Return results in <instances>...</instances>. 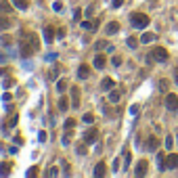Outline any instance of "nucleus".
Wrapping results in <instances>:
<instances>
[{
  "label": "nucleus",
  "mask_w": 178,
  "mask_h": 178,
  "mask_svg": "<svg viewBox=\"0 0 178 178\" xmlns=\"http://www.w3.org/2000/svg\"><path fill=\"white\" fill-rule=\"evenodd\" d=\"M0 13H4V15L11 13V2L8 0H0Z\"/></svg>",
  "instance_id": "nucleus-21"
},
{
  "label": "nucleus",
  "mask_w": 178,
  "mask_h": 178,
  "mask_svg": "<svg viewBox=\"0 0 178 178\" xmlns=\"http://www.w3.org/2000/svg\"><path fill=\"white\" fill-rule=\"evenodd\" d=\"M174 82H176V86H178V71L174 74Z\"/></svg>",
  "instance_id": "nucleus-44"
},
{
  "label": "nucleus",
  "mask_w": 178,
  "mask_h": 178,
  "mask_svg": "<svg viewBox=\"0 0 178 178\" xmlns=\"http://www.w3.org/2000/svg\"><path fill=\"white\" fill-rule=\"evenodd\" d=\"M111 63H113V65H115V67H120V65H122V57H113V59H111Z\"/></svg>",
  "instance_id": "nucleus-31"
},
{
  "label": "nucleus",
  "mask_w": 178,
  "mask_h": 178,
  "mask_svg": "<svg viewBox=\"0 0 178 178\" xmlns=\"http://www.w3.org/2000/svg\"><path fill=\"white\" fill-rule=\"evenodd\" d=\"M28 40L32 42L34 50H40V40H38V36H36V34H28Z\"/></svg>",
  "instance_id": "nucleus-19"
},
{
  "label": "nucleus",
  "mask_w": 178,
  "mask_h": 178,
  "mask_svg": "<svg viewBox=\"0 0 178 178\" xmlns=\"http://www.w3.org/2000/svg\"><path fill=\"white\" fill-rule=\"evenodd\" d=\"M157 147H159V140H157L155 136H151L149 140H147V149H151V151H153V149H157Z\"/></svg>",
  "instance_id": "nucleus-22"
},
{
  "label": "nucleus",
  "mask_w": 178,
  "mask_h": 178,
  "mask_svg": "<svg viewBox=\"0 0 178 178\" xmlns=\"http://www.w3.org/2000/svg\"><path fill=\"white\" fill-rule=\"evenodd\" d=\"M34 53H36V50H34V46H32V42L23 38V40L19 42V55L23 57V59H28V57H32Z\"/></svg>",
  "instance_id": "nucleus-2"
},
{
  "label": "nucleus",
  "mask_w": 178,
  "mask_h": 178,
  "mask_svg": "<svg viewBox=\"0 0 178 178\" xmlns=\"http://www.w3.org/2000/svg\"><path fill=\"white\" fill-rule=\"evenodd\" d=\"M74 126H75V120H71V117H69V120H65V130H71Z\"/></svg>",
  "instance_id": "nucleus-28"
},
{
  "label": "nucleus",
  "mask_w": 178,
  "mask_h": 178,
  "mask_svg": "<svg viewBox=\"0 0 178 178\" xmlns=\"http://www.w3.org/2000/svg\"><path fill=\"white\" fill-rule=\"evenodd\" d=\"M11 170H13V165L8 164V161H2V164H0V176H8Z\"/></svg>",
  "instance_id": "nucleus-13"
},
{
  "label": "nucleus",
  "mask_w": 178,
  "mask_h": 178,
  "mask_svg": "<svg viewBox=\"0 0 178 178\" xmlns=\"http://www.w3.org/2000/svg\"><path fill=\"white\" fill-rule=\"evenodd\" d=\"M96 140H99V132H96L94 128H90V130L84 132V143L86 145H92V143H96Z\"/></svg>",
  "instance_id": "nucleus-4"
},
{
  "label": "nucleus",
  "mask_w": 178,
  "mask_h": 178,
  "mask_svg": "<svg viewBox=\"0 0 178 178\" xmlns=\"http://www.w3.org/2000/svg\"><path fill=\"white\" fill-rule=\"evenodd\" d=\"M126 44H128L130 48H136V46H138V40H136V38H128V40H126Z\"/></svg>",
  "instance_id": "nucleus-27"
},
{
  "label": "nucleus",
  "mask_w": 178,
  "mask_h": 178,
  "mask_svg": "<svg viewBox=\"0 0 178 178\" xmlns=\"http://www.w3.org/2000/svg\"><path fill=\"white\" fill-rule=\"evenodd\" d=\"M153 59H155V61H159V63H165L168 59H170V55H168V50H165V48L157 46L155 50H153Z\"/></svg>",
  "instance_id": "nucleus-3"
},
{
  "label": "nucleus",
  "mask_w": 178,
  "mask_h": 178,
  "mask_svg": "<svg viewBox=\"0 0 178 178\" xmlns=\"http://www.w3.org/2000/svg\"><path fill=\"white\" fill-rule=\"evenodd\" d=\"M57 107H59V111H67V109H69V99H67V96H63V94H61V99H59V103H57Z\"/></svg>",
  "instance_id": "nucleus-12"
},
{
  "label": "nucleus",
  "mask_w": 178,
  "mask_h": 178,
  "mask_svg": "<svg viewBox=\"0 0 178 178\" xmlns=\"http://www.w3.org/2000/svg\"><path fill=\"white\" fill-rule=\"evenodd\" d=\"M111 4H113V8H120V7H122V4H124V0H113Z\"/></svg>",
  "instance_id": "nucleus-38"
},
{
  "label": "nucleus",
  "mask_w": 178,
  "mask_h": 178,
  "mask_svg": "<svg viewBox=\"0 0 178 178\" xmlns=\"http://www.w3.org/2000/svg\"><path fill=\"white\" fill-rule=\"evenodd\" d=\"M138 111H140L138 105H132V107H130V113H132V115H138Z\"/></svg>",
  "instance_id": "nucleus-33"
},
{
  "label": "nucleus",
  "mask_w": 178,
  "mask_h": 178,
  "mask_svg": "<svg viewBox=\"0 0 178 178\" xmlns=\"http://www.w3.org/2000/svg\"><path fill=\"white\" fill-rule=\"evenodd\" d=\"M13 84H15V80H4V84H2V86H4V88H11Z\"/></svg>",
  "instance_id": "nucleus-40"
},
{
  "label": "nucleus",
  "mask_w": 178,
  "mask_h": 178,
  "mask_svg": "<svg viewBox=\"0 0 178 178\" xmlns=\"http://www.w3.org/2000/svg\"><path fill=\"white\" fill-rule=\"evenodd\" d=\"M88 75H90L88 65H80V67H78V78H80V80H88Z\"/></svg>",
  "instance_id": "nucleus-8"
},
{
  "label": "nucleus",
  "mask_w": 178,
  "mask_h": 178,
  "mask_svg": "<svg viewBox=\"0 0 178 178\" xmlns=\"http://www.w3.org/2000/svg\"><path fill=\"white\" fill-rule=\"evenodd\" d=\"M153 40H155V34H143L140 36V42H143V44H151Z\"/></svg>",
  "instance_id": "nucleus-23"
},
{
  "label": "nucleus",
  "mask_w": 178,
  "mask_h": 178,
  "mask_svg": "<svg viewBox=\"0 0 178 178\" xmlns=\"http://www.w3.org/2000/svg\"><path fill=\"white\" fill-rule=\"evenodd\" d=\"M159 90H168V80H161V82H159Z\"/></svg>",
  "instance_id": "nucleus-34"
},
{
  "label": "nucleus",
  "mask_w": 178,
  "mask_h": 178,
  "mask_svg": "<svg viewBox=\"0 0 178 178\" xmlns=\"http://www.w3.org/2000/svg\"><path fill=\"white\" fill-rule=\"evenodd\" d=\"M38 138H40V143H44V140H46V138H48V136H46V132L42 130V132H40V134H38Z\"/></svg>",
  "instance_id": "nucleus-41"
},
{
  "label": "nucleus",
  "mask_w": 178,
  "mask_h": 178,
  "mask_svg": "<svg viewBox=\"0 0 178 178\" xmlns=\"http://www.w3.org/2000/svg\"><path fill=\"white\" fill-rule=\"evenodd\" d=\"M113 86H115V82H113V80H111V78H105L103 82H101V88H103L105 92H109V90L113 88Z\"/></svg>",
  "instance_id": "nucleus-14"
},
{
  "label": "nucleus",
  "mask_w": 178,
  "mask_h": 178,
  "mask_svg": "<svg viewBox=\"0 0 178 178\" xmlns=\"http://www.w3.org/2000/svg\"><path fill=\"white\" fill-rule=\"evenodd\" d=\"M11 28V19L8 17H0V29H8Z\"/></svg>",
  "instance_id": "nucleus-25"
},
{
  "label": "nucleus",
  "mask_w": 178,
  "mask_h": 178,
  "mask_svg": "<svg viewBox=\"0 0 178 178\" xmlns=\"http://www.w3.org/2000/svg\"><path fill=\"white\" fill-rule=\"evenodd\" d=\"M65 90H67V82H65V80H59V82H57V92L63 94Z\"/></svg>",
  "instance_id": "nucleus-24"
},
{
  "label": "nucleus",
  "mask_w": 178,
  "mask_h": 178,
  "mask_svg": "<svg viewBox=\"0 0 178 178\" xmlns=\"http://www.w3.org/2000/svg\"><path fill=\"white\" fill-rule=\"evenodd\" d=\"M105 168H107V165H105L103 161H99V164L94 165V176H105V172H107Z\"/></svg>",
  "instance_id": "nucleus-17"
},
{
  "label": "nucleus",
  "mask_w": 178,
  "mask_h": 178,
  "mask_svg": "<svg viewBox=\"0 0 178 178\" xmlns=\"http://www.w3.org/2000/svg\"><path fill=\"white\" fill-rule=\"evenodd\" d=\"M46 174H48V176H57V174H59V170H57V168H50Z\"/></svg>",
  "instance_id": "nucleus-39"
},
{
  "label": "nucleus",
  "mask_w": 178,
  "mask_h": 178,
  "mask_svg": "<svg viewBox=\"0 0 178 178\" xmlns=\"http://www.w3.org/2000/svg\"><path fill=\"white\" fill-rule=\"evenodd\" d=\"M82 120H84V124H92V122H94V115H92V113H86Z\"/></svg>",
  "instance_id": "nucleus-29"
},
{
  "label": "nucleus",
  "mask_w": 178,
  "mask_h": 178,
  "mask_svg": "<svg viewBox=\"0 0 178 178\" xmlns=\"http://www.w3.org/2000/svg\"><path fill=\"white\" fill-rule=\"evenodd\" d=\"M165 107L170 111H176L178 109V96L176 94H165Z\"/></svg>",
  "instance_id": "nucleus-5"
},
{
  "label": "nucleus",
  "mask_w": 178,
  "mask_h": 178,
  "mask_svg": "<svg viewBox=\"0 0 178 178\" xmlns=\"http://www.w3.org/2000/svg\"><path fill=\"white\" fill-rule=\"evenodd\" d=\"M149 21H151V19H149L145 13H134V15L130 17L132 28H136V29H145L147 25H149Z\"/></svg>",
  "instance_id": "nucleus-1"
},
{
  "label": "nucleus",
  "mask_w": 178,
  "mask_h": 178,
  "mask_svg": "<svg viewBox=\"0 0 178 178\" xmlns=\"http://www.w3.org/2000/svg\"><path fill=\"white\" fill-rule=\"evenodd\" d=\"M130 161H132V155H130V151H126V153H124V168H128Z\"/></svg>",
  "instance_id": "nucleus-26"
},
{
  "label": "nucleus",
  "mask_w": 178,
  "mask_h": 178,
  "mask_svg": "<svg viewBox=\"0 0 178 178\" xmlns=\"http://www.w3.org/2000/svg\"><path fill=\"white\" fill-rule=\"evenodd\" d=\"M172 143H174V140H172V136L165 138V147H168V151H172Z\"/></svg>",
  "instance_id": "nucleus-37"
},
{
  "label": "nucleus",
  "mask_w": 178,
  "mask_h": 178,
  "mask_svg": "<svg viewBox=\"0 0 178 178\" xmlns=\"http://www.w3.org/2000/svg\"><path fill=\"white\" fill-rule=\"evenodd\" d=\"M2 44H11V38L8 36H2Z\"/></svg>",
  "instance_id": "nucleus-43"
},
{
  "label": "nucleus",
  "mask_w": 178,
  "mask_h": 178,
  "mask_svg": "<svg viewBox=\"0 0 178 178\" xmlns=\"http://www.w3.org/2000/svg\"><path fill=\"white\" fill-rule=\"evenodd\" d=\"M86 153H88V151H86V147H84V145H80V147H78V155H86Z\"/></svg>",
  "instance_id": "nucleus-35"
},
{
  "label": "nucleus",
  "mask_w": 178,
  "mask_h": 178,
  "mask_svg": "<svg viewBox=\"0 0 178 178\" xmlns=\"http://www.w3.org/2000/svg\"><path fill=\"white\" fill-rule=\"evenodd\" d=\"M120 32V23L117 21H109L107 28H105V34H117Z\"/></svg>",
  "instance_id": "nucleus-9"
},
{
  "label": "nucleus",
  "mask_w": 178,
  "mask_h": 178,
  "mask_svg": "<svg viewBox=\"0 0 178 178\" xmlns=\"http://www.w3.org/2000/svg\"><path fill=\"white\" fill-rule=\"evenodd\" d=\"M53 11H57V13L63 11V4H61V2H53Z\"/></svg>",
  "instance_id": "nucleus-32"
},
{
  "label": "nucleus",
  "mask_w": 178,
  "mask_h": 178,
  "mask_svg": "<svg viewBox=\"0 0 178 178\" xmlns=\"http://www.w3.org/2000/svg\"><path fill=\"white\" fill-rule=\"evenodd\" d=\"M28 176H38V168H32V170H28Z\"/></svg>",
  "instance_id": "nucleus-42"
},
{
  "label": "nucleus",
  "mask_w": 178,
  "mask_h": 178,
  "mask_svg": "<svg viewBox=\"0 0 178 178\" xmlns=\"http://www.w3.org/2000/svg\"><path fill=\"white\" fill-rule=\"evenodd\" d=\"M80 19H82V11L75 8V11H74V21H80Z\"/></svg>",
  "instance_id": "nucleus-30"
},
{
  "label": "nucleus",
  "mask_w": 178,
  "mask_h": 178,
  "mask_svg": "<svg viewBox=\"0 0 178 178\" xmlns=\"http://www.w3.org/2000/svg\"><path fill=\"white\" fill-rule=\"evenodd\" d=\"M147 168H149V164H147L145 159H140L136 164V168H134V174H136V176H145V174H147Z\"/></svg>",
  "instance_id": "nucleus-7"
},
{
  "label": "nucleus",
  "mask_w": 178,
  "mask_h": 178,
  "mask_svg": "<svg viewBox=\"0 0 178 178\" xmlns=\"http://www.w3.org/2000/svg\"><path fill=\"white\" fill-rule=\"evenodd\" d=\"M96 48H99V50H101V48H109V44H107V42H96Z\"/></svg>",
  "instance_id": "nucleus-36"
},
{
  "label": "nucleus",
  "mask_w": 178,
  "mask_h": 178,
  "mask_svg": "<svg viewBox=\"0 0 178 178\" xmlns=\"http://www.w3.org/2000/svg\"><path fill=\"white\" fill-rule=\"evenodd\" d=\"M53 40H55V29H53V28H46V29H44V42L50 44Z\"/></svg>",
  "instance_id": "nucleus-16"
},
{
  "label": "nucleus",
  "mask_w": 178,
  "mask_h": 178,
  "mask_svg": "<svg viewBox=\"0 0 178 178\" xmlns=\"http://www.w3.org/2000/svg\"><path fill=\"white\" fill-rule=\"evenodd\" d=\"M71 105H74V107L80 105V88H78V86L71 88Z\"/></svg>",
  "instance_id": "nucleus-10"
},
{
  "label": "nucleus",
  "mask_w": 178,
  "mask_h": 178,
  "mask_svg": "<svg viewBox=\"0 0 178 178\" xmlns=\"http://www.w3.org/2000/svg\"><path fill=\"white\" fill-rule=\"evenodd\" d=\"M120 99H122V92L117 88H111L109 90V103H120Z\"/></svg>",
  "instance_id": "nucleus-11"
},
{
  "label": "nucleus",
  "mask_w": 178,
  "mask_h": 178,
  "mask_svg": "<svg viewBox=\"0 0 178 178\" xmlns=\"http://www.w3.org/2000/svg\"><path fill=\"white\" fill-rule=\"evenodd\" d=\"M155 161H157V168H159L161 172H164V170H168V168H165V157H164V153H157Z\"/></svg>",
  "instance_id": "nucleus-20"
},
{
  "label": "nucleus",
  "mask_w": 178,
  "mask_h": 178,
  "mask_svg": "<svg viewBox=\"0 0 178 178\" xmlns=\"http://www.w3.org/2000/svg\"><path fill=\"white\" fill-rule=\"evenodd\" d=\"M13 4L19 11H28V7H29V0H13Z\"/></svg>",
  "instance_id": "nucleus-18"
},
{
  "label": "nucleus",
  "mask_w": 178,
  "mask_h": 178,
  "mask_svg": "<svg viewBox=\"0 0 178 178\" xmlns=\"http://www.w3.org/2000/svg\"><path fill=\"white\" fill-rule=\"evenodd\" d=\"M165 168H170V170H176L178 168V155L176 153H170V155L165 157Z\"/></svg>",
  "instance_id": "nucleus-6"
},
{
  "label": "nucleus",
  "mask_w": 178,
  "mask_h": 178,
  "mask_svg": "<svg viewBox=\"0 0 178 178\" xmlns=\"http://www.w3.org/2000/svg\"><path fill=\"white\" fill-rule=\"evenodd\" d=\"M92 63H94V67H96V69H103V67H105V63H107V59H105L103 55H96Z\"/></svg>",
  "instance_id": "nucleus-15"
}]
</instances>
